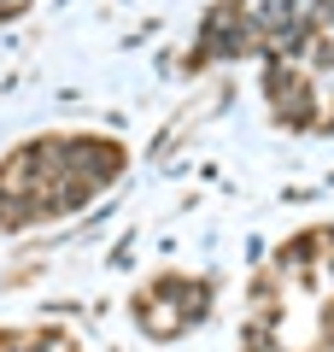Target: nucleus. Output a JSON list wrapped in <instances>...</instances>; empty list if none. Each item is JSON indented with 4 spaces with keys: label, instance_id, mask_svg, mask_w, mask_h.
Masks as SVG:
<instances>
[{
    "label": "nucleus",
    "instance_id": "f257e3e1",
    "mask_svg": "<svg viewBox=\"0 0 334 352\" xmlns=\"http://www.w3.org/2000/svg\"><path fill=\"white\" fill-rule=\"evenodd\" d=\"M129 153L106 135H41L0 159V229H30L82 212L124 176Z\"/></svg>",
    "mask_w": 334,
    "mask_h": 352
},
{
    "label": "nucleus",
    "instance_id": "f03ea898",
    "mask_svg": "<svg viewBox=\"0 0 334 352\" xmlns=\"http://www.w3.org/2000/svg\"><path fill=\"white\" fill-rule=\"evenodd\" d=\"M205 311H211V282L205 276H176V270H164V276H153L147 288L135 294V323L147 329L153 340H176Z\"/></svg>",
    "mask_w": 334,
    "mask_h": 352
}]
</instances>
